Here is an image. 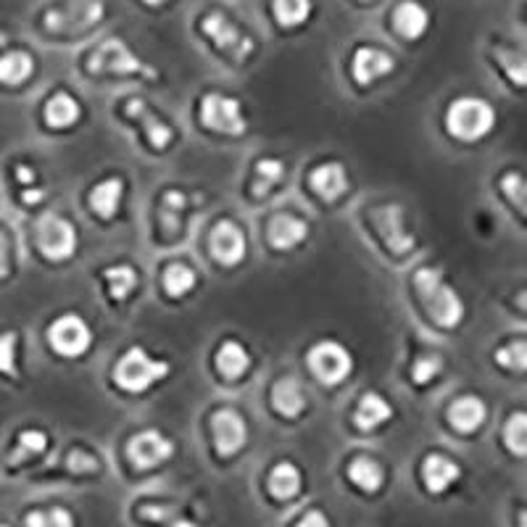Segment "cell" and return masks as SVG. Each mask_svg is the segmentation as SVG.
Returning <instances> with one entry per match:
<instances>
[{"label": "cell", "mask_w": 527, "mask_h": 527, "mask_svg": "<svg viewBox=\"0 0 527 527\" xmlns=\"http://www.w3.org/2000/svg\"><path fill=\"white\" fill-rule=\"evenodd\" d=\"M203 32H206V35L217 43L219 51H222L224 56H230L235 64H246V58L251 56V37L243 35L238 29V24H232L230 19L224 14H219V11H214V14H209L203 19Z\"/></svg>", "instance_id": "cell-8"}, {"label": "cell", "mask_w": 527, "mask_h": 527, "mask_svg": "<svg viewBox=\"0 0 527 527\" xmlns=\"http://www.w3.org/2000/svg\"><path fill=\"white\" fill-rule=\"evenodd\" d=\"M16 333H3L0 335V372L8 377H16Z\"/></svg>", "instance_id": "cell-41"}, {"label": "cell", "mask_w": 527, "mask_h": 527, "mask_svg": "<svg viewBox=\"0 0 527 527\" xmlns=\"http://www.w3.org/2000/svg\"><path fill=\"white\" fill-rule=\"evenodd\" d=\"M211 256L224 264V267H235L243 261L246 256V235L240 230L238 224L230 222V219H222V222L211 230L209 238Z\"/></svg>", "instance_id": "cell-14"}, {"label": "cell", "mask_w": 527, "mask_h": 527, "mask_svg": "<svg viewBox=\"0 0 527 527\" xmlns=\"http://www.w3.org/2000/svg\"><path fill=\"white\" fill-rule=\"evenodd\" d=\"M501 190H504V195L512 201V206H517L520 211H525L527 206V185H525V177L517 172H509L501 180Z\"/></svg>", "instance_id": "cell-40"}, {"label": "cell", "mask_w": 527, "mask_h": 527, "mask_svg": "<svg viewBox=\"0 0 527 527\" xmlns=\"http://www.w3.org/2000/svg\"><path fill=\"white\" fill-rule=\"evenodd\" d=\"M35 69V61L27 51H11L0 56V82L3 85H22L29 80V74Z\"/></svg>", "instance_id": "cell-29"}, {"label": "cell", "mask_w": 527, "mask_h": 527, "mask_svg": "<svg viewBox=\"0 0 527 527\" xmlns=\"http://www.w3.org/2000/svg\"><path fill=\"white\" fill-rule=\"evenodd\" d=\"M169 375L167 361H156L145 354L140 346H132L124 351V356L116 361L114 380L119 388L130 390V393H143L153 383H159Z\"/></svg>", "instance_id": "cell-3"}, {"label": "cell", "mask_w": 527, "mask_h": 527, "mask_svg": "<svg viewBox=\"0 0 527 527\" xmlns=\"http://www.w3.org/2000/svg\"><path fill=\"white\" fill-rule=\"evenodd\" d=\"M143 517L145 520L161 522V525H167V527H195L193 522L177 517V514H174V509H169V506H159V509H156V506H145Z\"/></svg>", "instance_id": "cell-43"}, {"label": "cell", "mask_w": 527, "mask_h": 527, "mask_svg": "<svg viewBox=\"0 0 527 527\" xmlns=\"http://www.w3.org/2000/svg\"><path fill=\"white\" fill-rule=\"evenodd\" d=\"M306 235H309V224L304 219L293 217V214H277L267 227V238L269 243L280 251H290L296 248L298 243H304Z\"/></svg>", "instance_id": "cell-18"}, {"label": "cell", "mask_w": 527, "mask_h": 527, "mask_svg": "<svg viewBox=\"0 0 527 527\" xmlns=\"http://www.w3.org/2000/svg\"><path fill=\"white\" fill-rule=\"evenodd\" d=\"M195 288V272L185 264H169L164 269V290L169 296L180 298Z\"/></svg>", "instance_id": "cell-33"}, {"label": "cell", "mask_w": 527, "mask_h": 527, "mask_svg": "<svg viewBox=\"0 0 527 527\" xmlns=\"http://www.w3.org/2000/svg\"><path fill=\"white\" fill-rule=\"evenodd\" d=\"M427 22H430V16L419 3H401L396 8V14H393V27L404 37H409V40H417V37L425 35Z\"/></svg>", "instance_id": "cell-25"}, {"label": "cell", "mask_w": 527, "mask_h": 527, "mask_svg": "<svg viewBox=\"0 0 527 527\" xmlns=\"http://www.w3.org/2000/svg\"><path fill=\"white\" fill-rule=\"evenodd\" d=\"M485 404L477 396H462L456 398L451 409H448V419H451V425L459 430V433H475L477 427L485 422Z\"/></svg>", "instance_id": "cell-20"}, {"label": "cell", "mask_w": 527, "mask_h": 527, "mask_svg": "<svg viewBox=\"0 0 527 527\" xmlns=\"http://www.w3.org/2000/svg\"><path fill=\"white\" fill-rule=\"evenodd\" d=\"M93 74H153L151 69H145L140 58L132 56V51L122 40H106L98 51L90 56V66Z\"/></svg>", "instance_id": "cell-11"}, {"label": "cell", "mask_w": 527, "mask_h": 527, "mask_svg": "<svg viewBox=\"0 0 527 527\" xmlns=\"http://www.w3.org/2000/svg\"><path fill=\"white\" fill-rule=\"evenodd\" d=\"M393 417V409L385 401L380 393H367V396L359 401V409L354 414V422L359 430H375L385 422V419Z\"/></svg>", "instance_id": "cell-23"}, {"label": "cell", "mask_w": 527, "mask_h": 527, "mask_svg": "<svg viewBox=\"0 0 527 527\" xmlns=\"http://www.w3.org/2000/svg\"><path fill=\"white\" fill-rule=\"evenodd\" d=\"M48 448V435L43 430H24L19 435V441H16L14 454L8 462L11 464H22L24 459H32V456H40Z\"/></svg>", "instance_id": "cell-32"}, {"label": "cell", "mask_w": 527, "mask_h": 527, "mask_svg": "<svg viewBox=\"0 0 527 527\" xmlns=\"http://www.w3.org/2000/svg\"><path fill=\"white\" fill-rule=\"evenodd\" d=\"M172 454L174 443L169 441L167 435H161L159 430H143L127 443V456L138 470H153V467L172 459Z\"/></svg>", "instance_id": "cell-12"}, {"label": "cell", "mask_w": 527, "mask_h": 527, "mask_svg": "<svg viewBox=\"0 0 527 527\" xmlns=\"http://www.w3.org/2000/svg\"><path fill=\"white\" fill-rule=\"evenodd\" d=\"M27 527H74V517L64 506H53V509H37L27 514Z\"/></svg>", "instance_id": "cell-36"}, {"label": "cell", "mask_w": 527, "mask_h": 527, "mask_svg": "<svg viewBox=\"0 0 527 527\" xmlns=\"http://www.w3.org/2000/svg\"><path fill=\"white\" fill-rule=\"evenodd\" d=\"M309 185L322 201H338L348 190L346 167L340 161H327L309 174Z\"/></svg>", "instance_id": "cell-16"}, {"label": "cell", "mask_w": 527, "mask_h": 527, "mask_svg": "<svg viewBox=\"0 0 527 527\" xmlns=\"http://www.w3.org/2000/svg\"><path fill=\"white\" fill-rule=\"evenodd\" d=\"M11 253H8V238L6 232L0 230V277H8L11 275Z\"/></svg>", "instance_id": "cell-46"}, {"label": "cell", "mask_w": 527, "mask_h": 527, "mask_svg": "<svg viewBox=\"0 0 527 527\" xmlns=\"http://www.w3.org/2000/svg\"><path fill=\"white\" fill-rule=\"evenodd\" d=\"M493 124H496V111H493V106L488 101H483V98H475V95L456 98L446 114L448 132H451L454 138L467 140V143L485 138V135L493 130Z\"/></svg>", "instance_id": "cell-2"}, {"label": "cell", "mask_w": 527, "mask_h": 527, "mask_svg": "<svg viewBox=\"0 0 527 527\" xmlns=\"http://www.w3.org/2000/svg\"><path fill=\"white\" fill-rule=\"evenodd\" d=\"M282 177H285V164L280 159H261L256 164V182H253V193L267 195L269 190L280 185Z\"/></svg>", "instance_id": "cell-31"}, {"label": "cell", "mask_w": 527, "mask_h": 527, "mask_svg": "<svg viewBox=\"0 0 527 527\" xmlns=\"http://www.w3.org/2000/svg\"><path fill=\"white\" fill-rule=\"evenodd\" d=\"M272 406L275 412L282 417H298V414L306 409V396L304 388L298 383L296 377H280L275 385H272Z\"/></svg>", "instance_id": "cell-19"}, {"label": "cell", "mask_w": 527, "mask_h": 527, "mask_svg": "<svg viewBox=\"0 0 527 527\" xmlns=\"http://www.w3.org/2000/svg\"><path fill=\"white\" fill-rule=\"evenodd\" d=\"M372 224H375L377 235L385 243V248L393 253H409L414 248V235L406 230L404 224V209L398 203H388V206H377L372 209Z\"/></svg>", "instance_id": "cell-10"}, {"label": "cell", "mask_w": 527, "mask_h": 527, "mask_svg": "<svg viewBox=\"0 0 527 527\" xmlns=\"http://www.w3.org/2000/svg\"><path fill=\"white\" fill-rule=\"evenodd\" d=\"M101 16V3L80 0V3H66V6L51 8V11L45 14V27H48V32H53V35H80V32L90 29L93 24H98Z\"/></svg>", "instance_id": "cell-5"}, {"label": "cell", "mask_w": 527, "mask_h": 527, "mask_svg": "<svg viewBox=\"0 0 527 527\" xmlns=\"http://www.w3.org/2000/svg\"><path fill=\"white\" fill-rule=\"evenodd\" d=\"M201 122L214 132H224V135H243L246 132V116L240 103L230 95L209 93L201 103Z\"/></svg>", "instance_id": "cell-7"}, {"label": "cell", "mask_w": 527, "mask_h": 527, "mask_svg": "<svg viewBox=\"0 0 527 527\" xmlns=\"http://www.w3.org/2000/svg\"><path fill=\"white\" fill-rule=\"evenodd\" d=\"M393 66H396V61H393L390 53L364 45V48H359V51L354 53L351 69H354V80L359 82V85H372L375 80L393 72Z\"/></svg>", "instance_id": "cell-15"}, {"label": "cell", "mask_w": 527, "mask_h": 527, "mask_svg": "<svg viewBox=\"0 0 527 527\" xmlns=\"http://www.w3.org/2000/svg\"><path fill=\"white\" fill-rule=\"evenodd\" d=\"M37 246L45 253V259L64 261L77 251V230L69 219L48 214L37 222Z\"/></svg>", "instance_id": "cell-6"}, {"label": "cell", "mask_w": 527, "mask_h": 527, "mask_svg": "<svg viewBox=\"0 0 527 527\" xmlns=\"http://www.w3.org/2000/svg\"><path fill=\"white\" fill-rule=\"evenodd\" d=\"M504 443H506V448L512 451V454H517V456L527 454V417H525V412L512 414V417H509V422H506V427H504Z\"/></svg>", "instance_id": "cell-35"}, {"label": "cell", "mask_w": 527, "mask_h": 527, "mask_svg": "<svg viewBox=\"0 0 527 527\" xmlns=\"http://www.w3.org/2000/svg\"><path fill=\"white\" fill-rule=\"evenodd\" d=\"M69 470L72 472H95L98 470V459L90 456L82 448H74L72 454H69Z\"/></svg>", "instance_id": "cell-44"}, {"label": "cell", "mask_w": 527, "mask_h": 527, "mask_svg": "<svg viewBox=\"0 0 527 527\" xmlns=\"http://www.w3.org/2000/svg\"><path fill=\"white\" fill-rule=\"evenodd\" d=\"M22 198H24V203H37V201H43V198H45V193H43V190H24V195H22Z\"/></svg>", "instance_id": "cell-48"}, {"label": "cell", "mask_w": 527, "mask_h": 527, "mask_svg": "<svg viewBox=\"0 0 527 527\" xmlns=\"http://www.w3.org/2000/svg\"><path fill=\"white\" fill-rule=\"evenodd\" d=\"M272 11H275L277 22L282 27H298V24L309 19L311 3L309 0H277Z\"/></svg>", "instance_id": "cell-34"}, {"label": "cell", "mask_w": 527, "mask_h": 527, "mask_svg": "<svg viewBox=\"0 0 527 527\" xmlns=\"http://www.w3.org/2000/svg\"><path fill=\"white\" fill-rule=\"evenodd\" d=\"M16 180L24 182V185H29V182H35V172L29 167H16Z\"/></svg>", "instance_id": "cell-47"}, {"label": "cell", "mask_w": 527, "mask_h": 527, "mask_svg": "<svg viewBox=\"0 0 527 527\" xmlns=\"http://www.w3.org/2000/svg\"><path fill=\"white\" fill-rule=\"evenodd\" d=\"M0 527H6V525H0Z\"/></svg>", "instance_id": "cell-49"}, {"label": "cell", "mask_w": 527, "mask_h": 527, "mask_svg": "<svg viewBox=\"0 0 527 527\" xmlns=\"http://www.w3.org/2000/svg\"><path fill=\"white\" fill-rule=\"evenodd\" d=\"M48 340H51L56 354L77 359V356H82L87 348H90L93 333H90V327H87V322L82 317H77V314H64V317H58L51 325Z\"/></svg>", "instance_id": "cell-9"}, {"label": "cell", "mask_w": 527, "mask_h": 527, "mask_svg": "<svg viewBox=\"0 0 527 527\" xmlns=\"http://www.w3.org/2000/svg\"><path fill=\"white\" fill-rule=\"evenodd\" d=\"M414 288L419 293V301L425 304L427 314L433 317V322H438L441 327L451 330L462 322L464 317V304L462 298L456 296V290L443 280V275L433 267L417 269L414 275Z\"/></svg>", "instance_id": "cell-1"}, {"label": "cell", "mask_w": 527, "mask_h": 527, "mask_svg": "<svg viewBox=\"0 0 527 527\" xmlns=\"http://www.w3.org/2000/svg\"><path fill=\"white\" fill-rule=\"evenodd\" d=\"M211 433H214V443L222 456L238 454L240 448L248 441L246 419L240 417L235 409H219L211 417Z\"/></svg>", "instance_id": "cell-13"}, {"label": "cell", "mask_w": 527, "mask_h": 527, "mask_svg": "<svg viewBox=\"0 0 527 527\" xmlns=\"http://www.w3.org/2000/svg\"><path fill=\"white\" fill-rule=\"evenodd\" d=\"M127 114L135 116V119H140L145 127V135H148V140L153 143V148H159V151H164L169 143H172V130H169L167 122H161L159 116L153 114L151 109H148V103L145 101H130V106H127Z\"/></svg>", "instance_id": "cell-21"}, {"label": "cell", "mask_w": 527, "mask_h": 527, "mask_svg": "<svg viewBox=\"0 0 527 527\" xmlns=\"http://www.w3.org/2000/svg\"><path fill=\"white\" fill-rule=\"evenodd\" d=\"M251 367V356L240 343L227 340L217 354V369L227 380H238L240 375H246V369Z\"/></svg>", "instance_id": "cell-27"}, {"label": "cell", "mask_w": 527, "mask_h": 527, "mask_svg": "<svg viewBox=\"0 0 527 527\" xmlns=\"http://www.w3.org/2000/svg\"><path fill=\"white\" fill-rule=\"evenodd\" d=\"M348 477L359 485L361 491L375 493L380 491V485H383L385 472L375 459H369V456H356L354 462H351V467H348Z\"/></svg>", "instance_id": "cell-28"}, {"label": "cell", "mask_w": 527, "mask_h": 527, "mask_svg": "<svg viewBox=\"0 0 527 527\" xmlns=\"http://www.w3.org/2000/svg\"><path fill=\"white\" fill-rule=\"evenodd\" d=\"M496 361H499L501 367L514 369V372H525L527 367V343L525 340H514L509 346L499 348L496 351Z\"/></svg>", "instance_id": "cell-37"}, {"label": "cell", "mask_w": 527, "mask_h": 527, "mask_svg": "<svg viewBox=\"0 0 527 527\" xmlns=\"http://www.w3.org/2000/svg\"><path fill=\"white\" fill-rule=\"evenodd\" d=\"M77 119H80V103L69 93H56L45 106V122L56 127V130L72 127Z\"/></svg>", "instance_id": "cell-26"}, {"label": "cell", "mask_w": 527, "mask_h": 527, "mask_svg": "<svg viewBox=\"0 0 527 527\" xmlns=\"http://www.w3.org/2000/svg\"><path fill=\"white\" fill-rule=\"evenodd\" d=\"M124 195V182L119 177H109L103 180L101 185H95L93 193H90V206H93L95 214H101L103 219H111L119 211V203H122Z\"/></svg>", "instance_id": "cell-22"}, {"label": "cell", "mask_w": 527, "mask_h": 527, "mask_svg": "<svg viewBox=\"0 0 527 527\" xmlns=\"http://www.w3.org/2000/svg\"><path fill=\"white\" fill-rule=\"evenodd\" d=\"M185 206V195L177 193V190H169L164 198H161V222L169 232H174L180 227V211Z\"/></svg>", "instance_id": "cell-38"}, {"label": "cell", "mask_w": 527, "mask_h": 527, "mask_svg": "<svg viewBox=\"0 0 527 527\" xmlns=\"http://www.w3.org/2000/svg\"><path fill=\"white\" fill-rule=\"evenodd\" d=\"M462 477V470L454 459H448L443 454H430L422 462V480H425L427 491L430 493H443Z\"/></svg>", "instance_id": "cell-17"}, {"label": "cell", "mask_w": 527, "mask_h": 527, "mask_svg": "<svg viewBox=\"0 0 527 527\" xmlns=\"http://www.w3.org/2000/svg\"><path fill=\"white\" fill-rule=\"evenodd\" d=\"M443 367V359L438 354L433 356H419L417 361H414V367H412V375L417 383H430L438 372H441Z\"/></svg>", "instance_id": "cell-42"}, {"label": "cell", "mask_w": 527, "mask_h": 527, "mask_svg": "<svg viewBox=\"0 0 527 527\" xmlns=\"http://www.w3.org/2000/svg\"><path fill=\"white\" fill-rule=\"evenodd\" d=\"M309 369L319 383L338 385L351 375L354 359L348 354V348H343L335 340H322L309 351Z\"/></svg>", "instance_id": "cell-4"}, {"label": "cell", "mask_w": 527, "mask_h": 527, "mask_svg": "<svg viewBox=\"0 0 527 527\" xmlns=\"http://www.w3.org/2000/svg\"><path fill=\"white\" fill-rule=\"evenodd\" d=\"M103 277H106V282H109L111 296H114L116 301H124V298L130 296L132 290H135V285H138V275H135V269H132L130 264L109 267L106 272H103Z\"/></svg>", "instance_id": "cell-30"}, {"label": "cell", "mask_w": 527, "mask_h": 527, "mask_svg": "<svg viewBox=\"0 0 527 527\" xmlns=\"http://www.w3.org/2000/svg\"><path fill=\"white\" fill-rule=\"evenodd\" d=\"M296 527H330V522H327V517L319 509H311V512H306L301 517V522Z\"/></svg>", "instance_id": "cell-45"}, {"label": "cell", "mask_w": 527, "mask_h": 527, "mask_svg": "<svg viewBox=\"0 0 527 527\" xmlns=\"http://www.w3.org/2000/svg\"><path fill=\"white\" fill-rule=\"evenodd\" d=\"M496 58H499V64L504 66L506 74H509V80L514 82V85H525L527 82V66H525V58L517 56L514 51H504V48H496Z\"/></svg>", "instance_id": "cell-39"}, {"label": "cell", "mask_w": 527, "mask_h": 527, "mask_svg": "<svg viewBox=\"0 0 527 527\" xmlns=\"http://www.w3.org/2000/svg\"><path fill=\"white\" fill-rule=\"evenodd\" d=\"M269 493L280 501L296 499L298 493H301V472H298L296 464L282 462L277 464L275 470L269 472Z\"/></svg>", "instance_id": "cell-24"}]
</instances>
